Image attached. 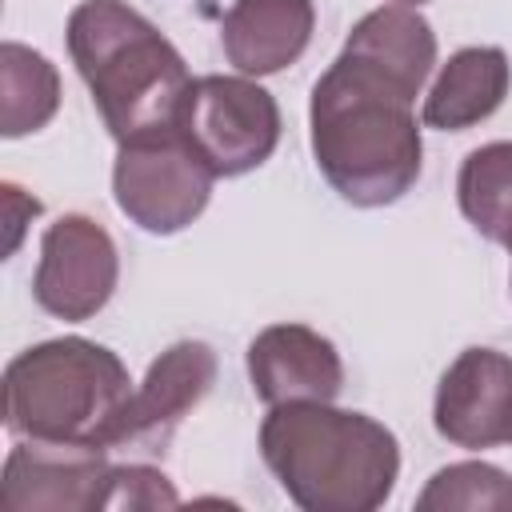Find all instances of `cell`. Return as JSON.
<instances>
[{"label":"cell","instance_id":"6da1fadb","mask_svg":"<svg viewBox=\"0 0 512 512\" xmlns=\"http://www.w3.org/2000/svg\"><path fill=\"white\" fill-rule=\"evenodd\" d=\"M412 104L416 92L352 52H340L312 84V156L348 204L384 208L420 180L424 144Z\"/></svg>","mask_w":512,"mask_h":512},{"label":"cell","instance_id":"7a4b0ae2","mask_svg":"<svg viewBox=\"0 0 512 512\" xmlns=\"http://www.w3.org/2000/svg\"><path fill=\"white\" fill-rule=\"evenodd\" d=\"M260 456L304 512H376L400 480L392 428L324 400L276 404L260 424Z\"/></svg>","mask_w":512,"mask_h":512},{"label":"cell","instance_id":"3957f363","mask_svg":"<svg viewBox=\"0 0 512 512\" xmlns=\"http://www.w3.org/2000/svg\"><path fill=\"white\" fill-rule=\"evenodd\" d=\"M68 56L116 144L176 128L192 88L176 44L124 0H80L68 12Z\"/></svg>","mask_w":512,"mask_h":512},{"label":"cell","instance_id":"277c9868","mask_svg":"<svg viewBox=\"0 0 512 512\" xmlns=\"http://www.w3.org/2000/svg\"><path fill=\"white\" fill-rule=\"evenodd\" d=\"M132 396L124 360L84 336H60L16 352L4 368V428L16 440L96 444L112 452Z\"/></svg>","mask_w":512,"mask_h":512},{"label":"cell","instance_id":"5b68a950","mask_svg":"<svg viewBox=\"0 0 512 512\" xmlns=\"http://www.w3.org/2000/svg\"><path fill=\"white\" fill-rule=\"evenodd\" d=\"M216 172L188 144L180 128L152 132L144 140L120 144L112 168L116 208L152 236L184 232L212 200Z\"/></svg>","mask_w":512,"mask_h":512},{"label":"cell","instance_id":"8992f818","mask_svg":"<svg viewBox=\"0 0 512 512\" xmlns=\"http://www.w3.org/2000/svg\"><path fill=\"white\" fill-rule=\"evenodd\" d=\"M176 128L204 156V164L224 176H244L260 168L280 144V104L268 88L248 76H200L192 80Z\"/></svg>","mask_w":512,"mask_h":512},{"label":"cell","instance_id":"52a82bcc","mask_svg":"<svg viewBox=\"0 0 512 512\" xmlns=\"http://www.w3.org/2000/svg\"><path fill=\"white\" fill-rule=\"evenodd\" d=\"M120 256L108 228L84 212H64L40 236V264L32 276L36 304L56 320H92L116 292Z\"/></svg>","mask_w":512,"mask_h":512},{"label":"cell","instance_id":"ba28073f","mask_svg":"<svg viewBox=\"0 0 512 512\" xmlns=\"http://www.w3.org/2000/svg\"><path fill=\"white\" fill-rule=\"evenodd\" d=\"M108 484H112L108 448L16 440L0 476V508L4 512H96L108 504Z\"/></svg>","mask_w":512,"mask_h":512},{"label":"cell","instance_id":"9c48e42d","mask_svg":"<svg viewBox=\"0 0 512 512\" xmlns=\"http://www.w3.org/2000/svg\"><path fill=\"white\" fill-rule=\"evenodd\" d=\"M216 384V352L204 340H176L168 344L144 372L140 388L128 396L112 448L136 452H164L192 408Z\"/></svg>","mask_w":512,"mask_h":512},{"label":"cell","instance_id":"30bf717a","mask_svg":"<svg viewBox=\"0 0 512 512\" xmlns=\"http://www.w3.org/2000/svg\"><path fill=\"white\" fill-rule=\"evenodd\" d=\"M436 432L468 452L512 440V356L464 348L440 376L432 404Z\"/></svg>","mask_w":512,"mask_h":512},{"label":"cell","instance_id":"8fae6325","mask_svg":"<svg viewBox=\"0 0 512 512\" xmlns=\"http://www.w3.org/2000/svg\"><path fill=\"white\" fill-rule=\"evenodd\" d=\"M248 380L268 408L292 400L332 404L344 388V360L336 344L308 324H268L248 344Z\"/></svg>","mask_w":512,"mask_h":512},{"label":"cell","instance_id":"7c38bea8","mask_svg":"<svg viewBox=\"0 0 512 512\" xmlns=\"http://www.w3.org/2000/svg\"><path fill=\"white\" fill-rule=\"evenodd\" d=\"M312 0H232L220 24V44L240 76H272L312 44Z\"/></svg>","mask_w":512,"mask_h":512},{"label":"cell","instance_id":"4fadbf2b","mask_svg":"<svg viewBox=\"0 0 512 512\" xmlns=\"http://www.w3.org/2000/svg\"><path fill=\"white\" fill-rule=\"evenodd\" d=\"M512 88V64L496 44H472L440 64L428 96H424V124L440 132H464L488 120Z\"/></svg>","mask_w":512,"mask_h":512},{"label":"cell","instance_id":"5bb4252c","mask_svg":"<svg viewBox=\"0 0 512 512\" xmlns=\"http://www.w3.org/2000/svg\"><path fill=\"white\" fill-rule=\"evenodd\" d=\"M340 52H352V56L384 68L392 80H400L408 92L420 96V88L436 64V32L416 8L384 4V8H372L348 32Z\"/></svg>","mask_w":512,"mask_h":512},{"label":"cell","instance_id":"9a60e30c","mask_svg":"<svg viewBox=\"0 0 512 512\" xmlns=\"http://www.w3.org/2000/svg\"><path fill=\"white\" fill-rule=\"evenodd\" d=\"M0 132L8 140L40 132L60 108V76L48 56L20 40H4L0 48Z\"/></svg>","mask_w":512,"mask_h":512},{"label":"cell","instance_id":"2e32d148","mask_svg":"<svg viewBox=\"0 0 512 512\" xmlns=\"http://www.w3.org/2000/svg\"><path fill=\"white\" fill-rule=\"evenodd\" d=\"M456 200L480 236L512 248V140H492L464 156Z\"/></svg>","mask_w":512,"mask_h":512},{"label":"cell","instance_id":"e0dca14e","mask_svg":"<svg viewBox=\"0 0 512 512\" xmlns=\"http://www.w3.org/2000/svg\"><path fill=\"white\" fill-rule=\"evenodd\" d=\"M420 512H496L512 508V476L484 460H460L440 468L416 496Z\"/></svg>","mask_w":512,"mask_h":512},{"label":"cell","instance_id":"ac0fdd59","mask_svg":"<svg viewBox=\"0 0 512 512\" xmlns=\"http://www.w3.org/2000/svg\"><path fill=\"white\" fill-rule=\"evenodd\" d=\"M180 496L168 484V476L152 464H112V484H108V504L104 508H176Z\"/></svg>","mask_w":512,"mask_h":512},{"label":"cell","instance_id":"d6986e66","mask_svg":"<svg viewBox=\"0 0 512 512\" xmlns=\"http://www.w3.org/2000/svg\"><path fill=\"white\" fill-rule=\"evenodd\" d=\"M392 4H408V8H416V4H424V0H392Z\"/></svg>","mask_w":512,"mask_h":512},{"label":"cell","instance_id":"ffe728a7","mask_svg":"<svg viewBox=\"0 0 512 512\" xmlns=\"http://www.w3.org/2000/svg\"><path fill=\"white\" fill-rule=\"evenodd\" d=\"M508 252H512V248H508Z\"/></svg>","mask_w":512,"mask_h":512}]
</instances>
